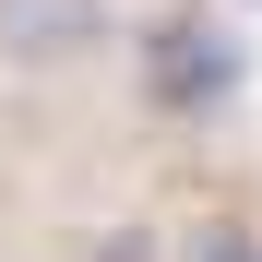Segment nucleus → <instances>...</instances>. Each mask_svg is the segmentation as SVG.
<instances>
[{
	"instance_id": "nucleus-1",
	"label": "nucleus",
	"mask_w": 262,
	"mask_h": 262,
	"mask_svg": "<svg viewBox=\"0 0 262 262\" xmlns=\"http://www.w3.org/2000/svg\"><path fill=\"white\" fill-rule=\"evenodd\" d=\"M238 60H250V48H238L227 24L179 12V24H155V36H143V96H167V107H227Z\"/></svg>"
},
{
	"instance_id": "nucleus-2",
	"label": "nucleus",
	"mask_w": 262,
	"mask_h": 262,
	"mask_svg": "<svg viewBox=\"0 0 262 262\" xmlns=\"http://www.w3.org/2000/svg\"><path fill=\"white\" fill-rule=\"evenodd\" d=\"M0 48L24 72H72L107 48V0H0Z\"/></svg>"
},
{
	"instance_id": "nucleus-3",
	"label": "nucleus",
	"mask_w": 262,
	"mask_h": 262,
	"mask_svg": "<svg viewBox=\"0 0 262 262\" xmlns=\"http://www.w3.org/2000/svg\"><path fill=\"white\" fill-rule=\"evenodd\" d=\"M203 262H262V238H250V227H214V250H203Z\"/></svg>"
},
{
	"instance_id": "nucleus-4",
	"label": "nucleus",
	"mask_w": 262,
	"mask_h": 262,
	"mask_svg": "<svg viewBox=\"0 0 262 262\" xmlns=\"http://www.w3.org/2000/svg\"><path fill=\"white\" fill-rule=\"evenodd\" d=\"M250 12H262V0H250Z\"/></svg>"
}]
</instances>
